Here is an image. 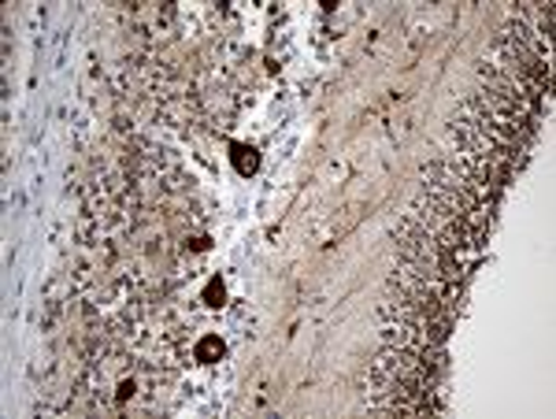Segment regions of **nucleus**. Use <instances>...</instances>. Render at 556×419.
I'll list each match as a JSON object with an SVG mask.
<instances>
[{"label":"nucleus","mask_w":556,"mask_h":419,"mask_svg":"<svg viewBox=\"0 0 556 419\" xmlns=\"http://www.w3.org/2000/svg\"><path fill=\"white\" fill-rule=\"evenodd\" d=\"M460 293L464 282L401 261L393 279L386 282L379 308L386 345L427 356V360H445V342H450L453 316L460 308Z\"/></svg>","instance_id":"nucleus-1"},{"label":"nucleus","mask_w":556,"mask_h":419,"mask_svg":"<svg viewBox=\"0 0 556 419\" xmlns=\"http://www.w3.org/2000/svg\"><path fill=\"white\" fill-rule=\"evenodd\" d=\"M538 119H542V112L479 86L468 101L456 109L450 134L456 141V153L479 160V164H486L497 175L508 178L527 160Z\"/></svg>","instance_id":"nucleus-2"},{"label":"nucleus","mask_w":556,"mask_h":419,"mask_svg":"<svg viewBox=\"0 0 556 419\" xmlns=\"http://www.w3.org/2000/svg\"><path fill=\"white\" fill-rule=\"evenodd\" d=\"M393 242H397V253L405 264L430 267V271L445 275V279L464 282L468 279V267L479 261L486 234L419 198L397 219Z\"/></svg>","instance_id":"nucleus-3"},{"label":"nucleus","mask_w":556,"mask_h":419,"mask_svg":"<svg viewBox=\"0 0 556 419\" xmlns=\"http://www.w3.org/2000/svg\"><path fill=\"white\" fill-rule=\"evenodd\" d=\"M442 360H427L408 350H386L375 356L367 371V405L382 416H434L445 408L442 401Z\"/></svg>","instance_id":"nucleus-4"},{"label":"nucleus","mask_w":556,"mask_h":419,"mask_svg":"<svg viewBox=\"0 0 556 419\" xmlns=\"http://www.w3.org/2000/svg\"><path fill=\"white\" fill-rule=\"evenodd\" d=\"M505 182H508L505 175H497L493 167L479 164V160L450 153L434 160L424 172V201L486 234Z\"/></svg>","instance_id":"nucleus-5"}]
</instances>
